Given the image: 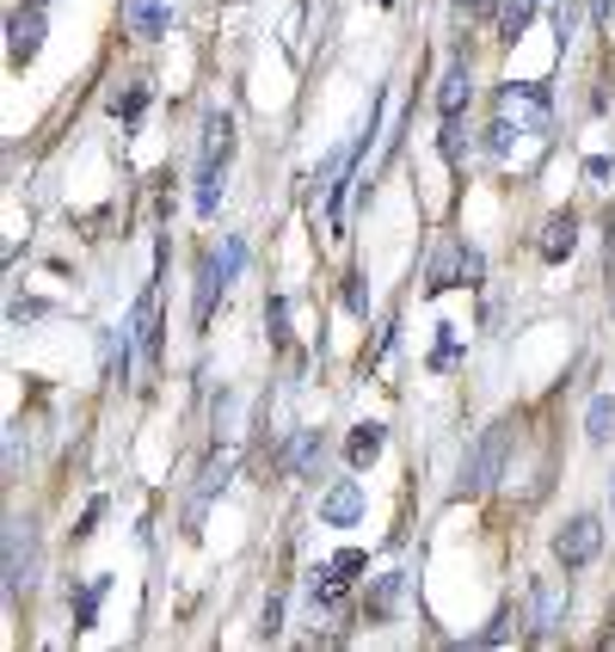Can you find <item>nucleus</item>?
<instances>
[{
  "label": "nucleus",
  "instance_id": "f257e3e1",
  "mask_svg": "<svg viewBox=\"0 0 615 652\" xmlns=\"http://www.w3.org/2000/svg\"><path fill=\"white\" fill-rule=\"evenodd\" d=\"M505 462H511V425H487V431L474 437V450H468V462H461V481H456V493H461V498H480V493H492V486H499V474H505Z\"/></svg>",
  "mask_w": 615,
  "mask_h": 652
},
{
  "label": "nucleus",
  "instance_id": "f03ea898",
  "mask_svg": "<svg viewBox=\"0 0 615 652\" xmlns=\"http://www.w3.org/2000/svg\"><path fill=\"white\" fill-rule=\"evenodd\" d=\"M499 111H505V117H517V130L541 136V130H548V117H554L548 80H511V87H499Z\"/></svg>",
  "mask_w": 615,
  "mask_h": 652
},
{
  "label": "nucleus",
  "instance_id": "7ed1b4c3",
  "mask_svg": "<svg viewBox=\"0 0 615 652\" xmlns=\"http://www.w3.org/2000/svg\"><path fill=\"white\" fill-rule=\"evenodd\" d=\"M480 278H487V259H480V247H468V240H449V247L431 259L425 295H444V290H456V283H480Z\"/></svg>",
  "mask_w": 615,
  "mask_h": 652
},
{
  "label": "nucleus",
  "instance_id": "20e7f679",
  "mask_svg": "<svg viewBox=\"0 0 615 652\" xmlns=\"http://www.w3.org/2000/svg\"><path fill=\"white\" fill-rule=\"evenodd\" d=\"M597 548H603V517H591V512H579L572 524H560V536H554V560L560 566H591L597 560Z\"/></svg>",
  "mask_w": 615,
  "mask_h": 652
},
{
  "label": "nucleus",
  "instance_id": "39448f33",
  "mask_svg": "<svg viewBox=\"0 0 615 652\" xmlns=\"http://www.w3.org/2000/svg\"><path fill=\"white\" fill-rule=\"evenodd\" d=\"M37 578V524L31 517H7V591H25Z\"/></svg>",
  "mask_w": 615,
  "mask_h": 652
},
{
  "label": "nucleus",
  "instance_id": "423d86ee",
  "mask_svg": "<svg viewBox=\"0 0 615 652\" xmlns=\"http://www.w3.org/2000/svg\"><path fill=\"white\" fill-rule=\"evenodd\" d=\"M44 32H49V25H44V13H37V0L7 13V56H13V68L37 63V49H44Z\"/></svg>",
  "mask_w": 615,
  "mask_h": 652
},
{
  "label": "nucleus",
  "instance_id": "0eeeda50",
  "mask_svg": "<svg viewBox=\"0 0 615 652\" xmlns=\"http://www.w3.org/2000/svg\"><path fill=\"white\" fill-rule=\"evenodd\" d=\"M130 333H136L142 358L160 363V283H148V290L136 295V308H130Z\"/></svg>",
  "mask_w": 615,
  "mask_h": 652
},
{
  "label": "nucleus",
  "instance_id": "6e6552de",
  "mask_svg": "<svg viewBox=\"0 0 615 652\" xmlns=\"http://www.w3.org/2000/svg\"><path fill=\"white\" fill-rule=\"evenodd\" d=\"M357 517H364V486H357V481H338L333 493L321 498V524H333V529H351Z\"/></svg>",
  "mask_w": 615,
  "mask_h": 652
},
{
  "label": "nucleus",
  "instance_id": "1a4fd4ad",
  "mask_svg": "<svg viewBox=\"0 0 615 652\" xmlns=\"http://www.w3.org/2000/svg\"><path fill=\"white\" fill-rule=\"evenodd\" d=\"M228 290V278H222V265H215V252L198 265V295H191V321L198 326H210V314H215V295Z\"/></svg>",
  "mask_w": 615,
  "mask_h": 652
},
{
  "label": "nucleus",
  "instance_id": "9d476101",
  "mask_svg": "<svg viewBox=\"0 0 615 652\" xmlns=\"http://www.w3.org/2000/svg\"><path fill=\"white\" fill-rule=\"evenodd\" d=\"M572 247H579V216H572V210H560V216H548V234H541V259L560 265V259H572Z\"/></svg>",
  "mask_w": 615,
  "mask_h": 652
},
{
  "label": "nucleus",
  "instance_id": "9b49d317",
  "mask_svg": "<svg viewBox=\"0 0 615 652\" xmlns=\"http://www.w3.org/2000/svg\"><path fill=\"white\" fill-rule=\"evenodd\" d=\"M228 474H234V456H222V462H210V468H203V481H198V493H191V524H185V529H191V536H198V517H203V505H210V498L215 493H222V486H228Z\"/></svg>",
  "mask_w": 615,
  "mask_h": 652
},
{
  "label": "nucleus",
  "instance_id": "f8f14e48",
  "mask_svg": "<svg viewBox=\"0 0 615 652\" xmlns=\"http://www.w3.org/2000/svg\"><path fill=\"white\" fill-rule=\"evenodd\" d=\"M382 443H388V425H376V419H369V425H357V431H351V443H345V462H351L357 474H364V468L376 462V456H382Z\"/></svg>",
  "mask_w": 615,
  "mask_h": 652
},
{
  "label": "nucleus",
  "instance_id": "ddd939ff",
  "mask_svg": "<svg viewBox=\"0 0 615 652\" xmlns=\"http://www.w3.org/2000/svg\"><path fill=\"white\" fill-rule=\"evenodd\" d=\"M321 456H326V437L321 431H302L290 450H283V474H314V468H321Z\"/></svg>",
  "mask_w": 615,
  "mask_h": 652
},
{
  "label": "nucleus",
  "instance_id": "4468645a",
  "mask_svg": "<svg viewBox=\"0 0 615 652\" xmlns=\"http://www.w3.org/2000/svg\"><path fill=\"white\" fill-rule=\"evenodd\" d=\"M167 25H172V13L167 7H160V0H130V32L136 37H167Z\"/></svg>",
  "mask_w": 615,
  "mask_h": 652
},
{
  "label": "nucleus",
  "instance_id": "2eb2a0df",
  "mask_svg": "<svg viewBox=\"0 0 615 652\" xmlns=\"http://www.w3.org/2000/svg\"><path fill=\"white\" fill-rule=\"evenodd\" d=\"M461 105H468V63H449L444 68V87H437V111H444V117H461Z\"/></svg>",
  "mask_w": 615,
  "mask_h": 652
},
{
  "label": "nucleus",
  "instance_id": "dca6fc26",
  "mask_svg": "<svg viewBox=\"0 0 615 652\" xmlns=\"http://www.w3.org/2000/svg\"><path fill=\"white\" fill-rule=\"evenodd\" d=\"M584 437H591V443H610L615 437V394H597V401H591V413H584Z\"/></svg>",
  "mask_w": 615,
  "mask_h": 652
},
{
  "label": "nucleus",
  "instance_id": "f3484780",
  "mask_svg": "<svg viewBox=\"0 0 615 652\" xmlns=\"http://www.w3.org/2000/svg\"><path fill=\"white\" fill-rule=\"evenodd\" d=\"M529 19H536V0H505V13H499V37L517 44V37L529 32Z\"/></svg>",
  "mask_w": 615,
  "mask_h": 652
},
{
  "label": "nucleus",
  "instance_id": "a211bd4d",
  "mask_svg": "<svg viewBox=\"0 0 615 652\" xmlns=\"http://www.w3.org/2000/svg\"><path fill=\"white\" fill-rule=\"evenodd\" d=\"M215 203H222V167L198 160V216H215Z\"/></svg>",
  "mask_w": 615,
  "mask_h": 652
},
{
  "label": "nucleus",
  "instance_id": "6ab92c4d",
  "mask_svg": "<svg viewBox=\"0 0 615 652\" xmlns=\"http://www.w3.org/2000/svg\"><path fill=\"white\" fill-rule=\"evenodd\" d=\"M111 578H92V585L75 591V628H92V616H99V597H105Z\"/></svg>",
  "mask_w": 615,
  "mask_h": 652
},
{
  "label": "nucleus",
  "instance_id": "aec40b11",
  "mask_svg": "<svg viewBox=\"0 0 615 652\" xmlns=\"http://www.w3.org/2000/svg\"><path fill=\"white\" fill-rule=\"evenodd\" d=\"M142 111H148V87H142V80L130 87V93H118V99H111V117H123V124H136Z\"/></svg>",
  "mask_w": 615,
  "mask_h": 652
},
{
  "label": "nucleus",
  "instance_id": "412c9836",
  "mask_svg": "<svg viewBox=\"0 0 615 652\" xmlns=\"http://www.w3.org/2000/svg\"><path fill=\"white\" fill-rule=\"evenodd\" d=\"M215 265H222V278H241V265H246V240L241 234H228V240H222V252H215Z\"/></svg>",
  "mask_w": 615,
  "mask_h": 652
},
{
  "label": "nucleus",
  "instance_id": "4be33fe9",
  "mask_svg": "<svg viewBox=\"0 0 615 652\" xmlns=\"http://www.w3.org/2000/svg\"><path fill=\"white\" fill-rule=\"evenodd\" d=\"M130 339H136V333H123V339H118V333H111V339H105V358H111V375H130Z\"/></svg>",
  "mask_w": 615,
  "mask_h": 652
},
{
  "label": "nucleus",
  "instance_id": "5701e85b",
  "mask_svg": "<svg viewBox=\"0 0 615 652\" xmlns=\"http://www.w3.org/2000/svg\"><path fill=\"white\" fill-rule=\"evenodd\" d=\"M400 597V573H388L382 585H376V597H369V616H388V604Z\"/></svg>",
  "mask_w": 615,
  "mask_h": 652
},
{
  "label": "nucleus",
  "instance_id": "b1692460",
  "mask_svg": "<svg viewBox=\"0 0 615 652\" xmlns=\"http://www.w3.org/2000/svg\"><path fill=\"white\" fill-rule=\"evenodd\" d=\"M511 136H517V124H511L505 111H499V124L487 130V148H492V155H505V148H511Z\"/></svg>",
  "mask_w": 615,
  "mask_h": 652
},
{
  "label": "nucleus",
  "instance_id": "393cba45",
  "mask_svg": "<svg viewBox=\"0 0 615 652\" xmlns=\"http://www.w3.org/2000/svg\"><path fill=\"white\" fill-rule=\"evenodd\" d=\"M554 616H560V597H554V585H536V621H541V628H554Z\"/></svg>",
  "mask_w": 615,
  "mask_h": 652
},
{
  "label": "nucleus",
  "instance_id": "a878e982",
  "mask_svg": "<svg viewBox=\"0 0 615 652\" xmlns=\"http://www.w3.org/2000/svg\"><path fill=\"white\" fill-rule=\"evenodd\" d=\"M456 358H461V345H456V326H449V333H444V345L431 351V370H449Z\"/></svg>",
  "mask_w": 615,
  "mask_h": 652
},
{
  "label": "nucleus",
  "instance_id": "bb28decb",
  "mask_svg": "<svg viewBox=\"0 0 615 652\" xmlns=\"http://www.w3.org/2000/svg\"><path fill=\"white\" fill-rule=\"evenodd\" d=\"M333 566H338V573H345V578H357V573H364V566H369V554H357V548H345V554H333Z\"/></svg>",
  "mask_w": 615,
  "mask_h": 652
},
{
  "label": "nucleus",
  "instance_id": "cd10ccee",
  "mask_svg": "<svg viewBox=\"0 0 615 652\" xmlns=\"http://www.w3.org/2000/svg\"><path fill=\"white\" fill-rule=\"evenodd\" d=\"M345 308H357V314L369 308V295H364V278H357V271H351V278H345Z\"/></svg>",
  "mask_w": 615,
  "mask_h": 652
},
{
  "label": "nucleus",
  "instance_id": "c85d7f7f",
  "mask_svg": "<svg viewBox=\"0 0 615 652\" xmlns=\"http://www.w3.org/2000/svg\"><path fill=\"white\" fill-rule=\"evenodd\" d=\"M99 517H105V498H92L87 512H80V536H92V529H99Z\"/></svg>",
  "mask_w": 615,
  "mask_h": 652
},
{
  "label": "nucleus",
  "instance_id": "c756f323",
  "mask_svg": "<svg viewBox=\"0 0 615 652\" xmlns=\"http://www.w3.org/2000/svg\"><path fill=\"white\" fill-rule=\"evenodd\" d=\"M554 25H560V44H567V37L579 32V7H560V19H554Z\"/></svg>",
  "mask_w": 615,
  "mask_h": 652
},
{
  "label": "nucleus",
  "instance_id": "7c9ffc66",
  "mask_svg": "<svg viewBox=\"0 0 615 652\" xmlns=\"http://www.w3.org/2000/svg\"><path fill=\"white\" fill-rule=\"evenodd\" d=\"M277 628H283V604L271 597V604H265V634H277Z\"/></svg>",
  "mask_w": 615,
  "mask_h": 652
},
{
  "label": "nucleus",
  "instance_id": "2f4dec72",
  "mask_svg": "<svg viewBox=\"0 0 615 652\" xmlns=\"http://www.w3.org/2000/svg\"><path fill=\"white\" fill-rule=\"evenodd\" d=\"M37 7H44V0H37Z\"/></svg>",
  "mask_w": 615,
  "mask_h": 652
}]
</instances>
